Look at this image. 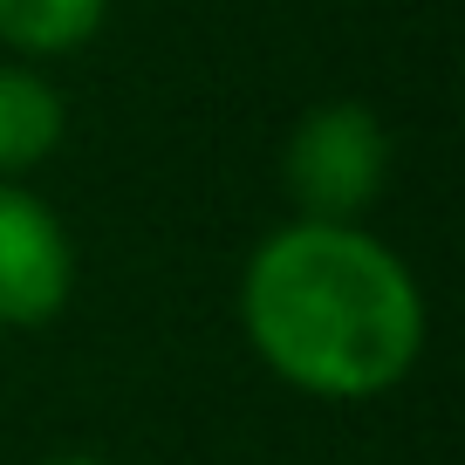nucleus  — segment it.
Instances as JSON below:
<instances>
[{"instance_id": "f257e3e1", "label": "nucleus", "mask_w": 465, "mask_h": 465, "mask_svg": "<svg viewBox=\"0 0 465 465\" xmlns=\"http://www.w3.org/2000/svg\"><path fill=\"white\" fill-rule=\"evenodd\" d=\"M240 322L281 383L329 404L383 397L424 356V294L363 226L288 219L240 281Z\"/></svg>"}, {"instance_id": "f03ea898", "label": "nucleus", "mask_w": 465, "mask_h": 465, "mask_svg": "<svg viewBox=\"0 0 465 465\" xmlns=\"http://www.w3.org/2000/svg\"><path fill=\"white\" fill-rule=\"evenodd\" d=\"M391 178V131L383 116L356 96L315 103L288 131L281 151V185L294 199V219H329V226H363Z\"/></svg>"}, {"instance_id": "7ed1b4c3", "label": "nucleus", "mask_w": 465, "mask_h": 465, "mask_svg": "<svg viewBox=\"0 0 465 465\" xmlns=\"http://www.w3.org/2000/svg\"><path fill=\"white\" fill-rule=\"evenodd\" d=\"M75 294L69 226L28 185H0V329H42Z\"/></svg>"}, {"instance_id": "20e7f679", "label": "nucleus", "mask_w": 465, "mask_h": 465, "mask_svg": "<svg viewBox=\"0 0 465 465\" xmlns=\"http://www.w3.org/2000/svg\"><path fill=\"white\" fill-rule=\"evenodd\" d=\"M62 131H69V110H62L55 83L35 69H0V185L55 158Z\"/></svg>"}, {"instance_id": "39448f33", "label": "nucleus", "mask_w": 465, "mask_h": 465, "mask_svg": "<svg viewBox=\"0 0 465 465\" xmlns=\"http://www.w3.org/2000/svg\"><path fill=\"white\" fill-rule=\"evenodd\" d=\"M110 0H0V48L42 62V55H69V48L96 42Z\"/></svg>"}, {"instance_id": "423d86ee", "label": "nucleus", "mask_w": 465, "mask_h": 465, "mask_svg": "<svg viewBox=\"0 0 465 465\" xmlns=\"http://www.w3.org/2000/svg\"><path fill=\"white\" fill-rule=\"evenodd\" d=\"M48 465H110V459H48Z\"/></svg>"}]
</instances>
